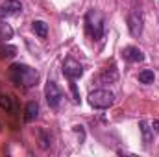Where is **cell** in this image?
<instances>
[{"label": "cell", "mask_w": 159, "mask_h": 157, "mask_svg": "<svg viewBox=\"0 0 159 157\" xmlns=\"http://www.w3.org/2000/svg\"><path fill=\"white\" fill-rule=\"evenodd\" d=\"M9 78L15 85L19 87H24V89H32L37 85V79H39V72L24 63H13L9 67Z\"/></svg>", "instance_id": "obj_1"}, {"label": "cell", "mask_w": 159, "mask_h": 157, "mask_svg": "<svg viewBox=\"0 0 159 157\" xmlns=\"http://www.w3.org/2000/svg\"><path fill=\"white\" fill-rule=\"evenodd\" d=\"M85 24H87V34L91 39L98 41L104 35V15L98 9H89L85 15Z\"/></svg>", "instance_id": "obj_2"}, {"label": "cell", "mask_w": 159, "mask_h": 157, "mask_svg": "<svg viewBox=\"0 0 159 157\" xmlns=\"http://www.w3.org/2000/svg\"><path fill=\"white\" fill-rule=\"evenodd\" d=\"M87 102H89V105L94 107V109H107V107L113 105L115 94H113L111 91H107V89H96V91L89 92Z\"/></svg>", "instance_id": "obj_3"}, {"label": "cell", "mask_w": 159, "mask_h": 157, "mask_svg": "<svg viewBox=\"0 0 159 157\" xmlns=\"http://www.w3.org/2000/svg\"><path fill=\"white\" fill-rule=\"evenodd\" d=\"M44 98H46V102H48V105L52 109H57L59 107V104L63 100V92L56 85V81H50V79L46 81V85H44Z\"/></svg>", "instance_id": "obj_4"}, {"label": "cell", "mask_w": 159, "mask_h": 157, "mask_svg": "<svg viewBox=\"0 0 159 157\" xmlns=\"http://www.w3.org/2000/svg\"><path fill=\"white\" fill-rule=\"evenodd\" d=\"M63 74L70 79V81H76V79H80L83 76V67H81V63L76 61L74 57H67L63 61Z\"/></svg>", "instance_id": "obj_5"}, {"label": "cell", "mask_w": 159, "mask_h": 157, "mask_svg": "<svg viewBox=\"0 0 159 157\" xmlns=\"http://www.w3.org/2000/svg\"><path fill=\"white\" fill-rule=\"evenodd\" d=\"M143 24H144V19H143V13L139 9H133L128 17V30L133 37H139L143 34Z\"/></svg>", "instance_id": "obj_6"}, {"label": "cell", "mask_w": 159, "mask_h": 157, "mask_svg": "<svg viewBox=\"0 0 159 157\" xmlns=\"http://www.w3.org/2000/svg\"><path fill=\"white\" fill-rule=\"evenodd\" d=\"M22 11V4L19 0H4L0 4V19H7Z\"/></svg>", "instance_id": "obj_7"}, {"label": "cell", "mask_w": 159, "mask_h": 157, "mask_svg": "<svg viewBox=\"0 0 159 157\" xmlns=\"http://www.w3.org/2000/svg\"><path fill=\"white\" fill-rule=\"evenodd\" d=\"M122 56H124V59L129 61V63H141V61H144V54H143V50H139L137 46H126L124 52H122Z\"/></svg>", "instance_id": "obj_8"}, {"label": "cell", "mask_w": 159, "mask_h": 157, "mask_svg": "<svg viewBox=\"0 0 159 157\" xmlns=\"http://www.w3.org/2000/svg\"><path fill=\"white\" fill-rule=\"evenodd\" d=\"M139 129H141V133H143V142H144L146 146H150V142H152V139H154L152 124L146 122V120H141V122H139Z\"/></svg>", "instance_id": "obj_9"}, {"label": "cell", "mask_w": 159, "mask_h": 157, "mask_svg": "<svg viewBox=\"0 0 159 157\" xmlns=\"http://www.w3.org/2000/svg\"><path fill=\"white\" fill-rule=\"evenodd\" d=\"M39 115V104L37 102H28L26 104V109H24V120L26 122H32L35 120Z\"/></svg>", "instance_id": "obj_10"}, {"label": "cell", "mask_w": 159, "mask_h": 157, "mask_svg": "<svg viewBox=\"0 0 159 157\" xmlns=\"http://www.w3.org/2000/svg\"><path fill=\"white\" fill-rule=\"evenodd\" d=\"M32 30H34V34L35 35H39V37H46V34H48V24L44 22V20H34L32 22Z\"/></svg>", "instance_id": "obj_11"}, {"label": "cell", "mask_w": 159, "mask_h": 157, "mask_svg": "<svg viewBox=\"0 0 159 157\" xmlns=\"http://www.w3.org/2000/svg\"><path fill=\"white\" fill-rule=\"evenodd\" d=\"M11 37H13V28L6 20H2L0 22V43H7Z\"/></svg>", "instance_id": "obj_12"}, {"label": "cell", "mask_w": 159, "mask_h": 157, "mask_svg": "<svg viewBox=\"0 0 159 157\" xmlns=\"http://www.w3.org/2000/svg\"><path fill=\"white\" fill-rule=\"evenodd\" d=\"M100 79H102L104 83H113V81H117V69H115V65L107 67V69L102 72Z\"/></svg>", "instance_id": "obj_13"}, {"label": "cell", "mask_w": 159, "mask_h": 157, "mask_svg": "<svg viewBox=\"0 0 159 157\" xmlns=\"http://www.w3.org/2000/svg\"><path fill=\"white\" fill-rule=\"evenodd\" d=\"M139 81L141 83H144V85H150V83H154V79H156V74H154V70H150V69H144V70H141L139 72Z\"/></svg>", "instance_id": "obj_14"}, {"label": "cell", "mask_w": 159, "mask_h": 157, "mask_svg": "<svg viewBox=\"0 0 159 157\" xmlns=\"http://www.w3.org/2000/svg\"><path fill=\"white\" fill-rule=\"evenodd\" d=\"M17 54V48L11 46V44H2L0 46V59H6V57H13Z\"/></svg>", "instance_id": "obj_15"}, {"label": "cell", "mask_w": 159, "mask_h": 157, "mask_svg": "<svg viewBox=\"0 0 159 157\" xmlns=\"http://www.w3.org/2000/svg\"><path fill=\"white\" fill-rule=\"evenodd\" d=\"M0 107L4 111H11L13 109V102H11V98L7 94H0Z\"/></svg>", "instance_id": "obj_16"}, {"label": "cell", "mask_w": 159, "mask_h": 157, "mask_svg": "<svg viewBox=\"0 0 159 157\" xmlns=\"http://www.w3.org/2000/svg\"><path fill=\"white\" fill-rule=\"evenodd\" d=\"M150 124H152L154 133H159V120H154V122H150Z\"/></svg>", "instance_id": "obj_17"}, {"label": "cell", "mask_w": 159, "mask_h": 157, "mask_svg": "<svg viewBox=\"0 0 159 157\" xmlns=\"http://www.w3.org/2000/svg\"><path fill=\"white\" fill-rule=\"evenodd\" d=\"M0 129H2V126H0Z\"/></svg>", "instance_id": "obj_18"}]
</instances>
